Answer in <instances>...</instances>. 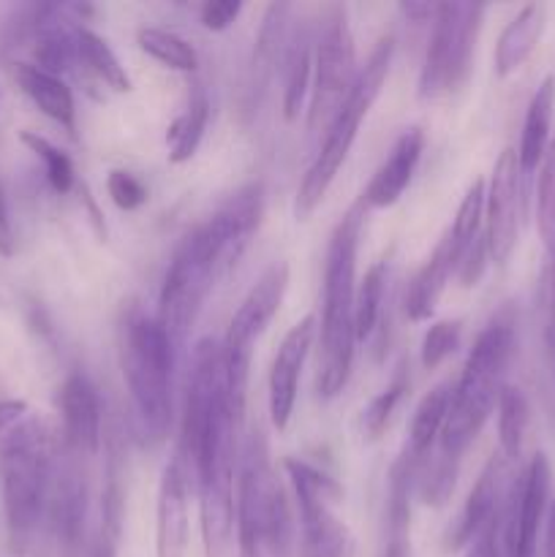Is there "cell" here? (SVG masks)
Masks as SVG:
<instances>
[{"label":"cell","instance_id":"cell-1","mask_svg":"<svg viewBox=\"0 0 555 557\" xmlns=\"http://www.w3.org/2000/svg\"><path fill=\"white\" fill-rule=\"evenodd\" d=\"M58 460L54 435L41 419H25L0 441V498L14 557L52 555Z\"/></svg>","mask_w":555,"mask_h":557},{"label":"cell","instance_id":"cell-2","mask_svg":"<svg viewBox=\"0 0 555 557\" xmlns=\"http://www.w3.org/2000/svg\"><path fill=\"white\" fill-rule=\"evenodd\" d=\"M362 212L351 210L335 226L324 261V319H321L319 395L337 397L354 362V297H357V248Z\"/></svg>","mask_w":555,"mask_h":557},{"label":"cell","instance_id":"cell-3","mask_svg":"<svg viewBox=\"0 0 555 557\" xmlns=\"http://www.w3.org/2000/svg\"><path fill=\"white\" fill-rule=\"evenodd\" d=\"M515 354V321L498 315L482 330L455 384L449 417L439 435V455L460 462L504 392V375Z\"/></svg>","mask_w":555,"mask_h":557},{"label":"cell","instance_id":"cell-4","mask_svg":"<svg viewBox=\"0 0 555 557\" xmlns=\"http://www.w3.org/2000/svg\"><path fill=\"white\" fill-rule=\"evenodd\" d=\"M237 539L239 557H286L292 553V511L272 471L270 446L261 430L248 435L239 457Z\"/></svg>","mask_w":555,"mask_h":557},{"label":"cell","instance_id":"cell-5","mask_svg":"<svg viewBox=\"0 0 555 557\" xmlns=\"http://www.w3.org/2000/svg\"><path fill=\"white\" fill-rule=\"evenodd\" d=\"M392 52H395V38L386 36L375 44V49L370 52L365 69H359L357 82L351 87V96L346 98L343 109L337 112V117L332 120V125L324 134V145H321L319 156L310 163L308 174H305L303 185L297 190V201H294V215L297 221L313 215L316 207L324 201L326 190L335 183L337 172L346 163L348 152H351L354 139L359 134V125L368 117L370 107L379 98L381 87H384L386 74H390Z\"/></svg>","mask_w":555,"mask_h":557},{"label":"cell","instance_id":"cell-6","mask_svg":"<svg viewBox=\"0 0 555 557\" xmlns=\"http://www.w3.org/2000/svg\"><path fill=\"white\" fill-rule=\"evenodd\" d=\"M174 346L158 319L136 315L125 330L123 375L141 433L161 444L172 428Z\"/></svg>","mask_w":555,"mask_h":557},{"label":"cell","instance_id":"cell-7","mask_svg":"<svg viewBox=\"0 0 555 557\" xmlns=\"http://www.w3.org/2000/svg\"><path fill=\"white\" fill-rule=\"evenodd\" d=\"M215 281H221L218 253L210 232L201 223L174 250L172 264H169L166 277H163L161 297H158V324L163 326L166 337L172 341L174 351L183 348L185 337L194 330L196 315H199L201 305H205Z\"/></svg>","mask_w":555,"mask_h":557},{"label":"cell","instance_id":"cell-8","mask_svg":"<svg viewBox=\"0 0 555 557\" xmlns=\"http://www.w3.org/2000/svg\"><path fill=\"white\" fill-rule=\"evenodd\" d=\"M288 288V264L278 261L264 275L256 281L248 297L237 308V313L229 321V332L223 337V381H226V395L232 403L234 417L243 422L245 400H248V375L254 346L261 332L270 326L275 313L281 310L283 294Z\"/></svg>","mask_w":555,"mask_h":557},{"label":"cell","instance_id":"cell-9","mask_svg":"<svg viewBox=\"0 0 555 557\" xmlns=\"http://www.w3.org/2000/svg\"><path fill=\"white\" fill-rule=\"evenodd\" d=\"M484 9L473 3L435 5L433 36L419 74V98L435 101L466 85Z\"/></svg>","mask_w":555,"mask_h":557},{"label":"cell","instance_id":"cell-10","mask_svg":"<svg viewBox=\"0 0 555 557\" xmlns=\"http://www.w3.org/2000/svg\"><path fill=\"white\" fill-rule=\"evenodd\" d=\"M286 471L299 504V557H354L351 533L332 511L341 500V487L303 460H286Z\"/></svg>","mask_w":555,"mask_h":557},{"label":"cell","instance_id":"cell-11","mask_svg":"<svg viewBox=\"0 0 555 557\" xmlns=\"http://www.w3.org/2000/svg\"><path fill=\"white\" fill-rule=\"evenodd\" d=\"M316 74H313V96L308 109V128L313 134L324 131L337 117L346 98L351 96V87L357 82V49H354L351 27L346 16L337 14L330 25L316 38Z\"/></svg>","mask_w":555,"mask_h":557},{"label":"cell","instance_id":"cell-12","mask_svg":"<svg viewBox=\"0 0 555 557\" xmlns=\"http://www.w3.org/2000/svg\"><path fill=\"white\" fill-rule=\"evenodd\" d=\"M550 509V462L533 455L509 484L498 511V557H536L539 528Z\"/></svg>","mask_w":555,"mask_h":557},{"label":"cell","instance_id":"cell-13","mask_svg":"<svg viewBox=\"0 0 555 557\" xmlns=\"http://www.w3.org/2000/svg\"><path fill=\"white\" fill-rule=\"evenodd\" d=\"M522 218V172L517 150L506 147L493 166L488 188H484V234H488L490 259L506 264L515 253L520 237Z\"/></svg>","mask_w":555,"mask_h":557},{"label":"cell","instance_id":"cell-14","mask_svg":"<svg viewBox=\"0 0 555 557\" xmlns=\"http://www.w3.org/2000/svg\"><path fill=\"white\" fill-rule=\"evenodd\" d=\"M319 326H316V315H305L303 321L288 330L283 337L281 348H278L275 359H272L270 370V419L275 430H286L288 419L294 413V403H297L299 375H303L305 359H308L310 348H313Z\"/></svg>","mask_w":555,"mask_h":557},{"label":"cell","instance_id":"cell-15","mask_svg":"<svg viewBox=\"0 0 555 557\" xmlns=\"http://www.w3.org/2000/svg\"><path fill=\"white\" fill-rule=\"evenodd\" d=\"M261 215H264V194H261V185H248V188L237 190L205 223L212 234V243H215L221 275H226L243 259L245 248L250 245L254 234L259 232Z\"/></svg>","mask_w":555,"mask_h":557},{"label":"cell","instance_id":"cell-16","mask_svg":"<svg viewBox=\"0 0 555 557\" xmlns=\"http://www.w3.org/2000/svg\"><path fill=\"white\" fill-rule=\"evenodd\" d=\"M60 413H63V449L82 460H90L101 446V403L87 375L74 373L63 381Z\"/></svg>","mask_w":555,"mask_h":557},{"label":"cell","instance_id":"cell-17","mask_svg":"<svg viewBox=\"0 0 555 557\" xmlns=\"http://www.w3.org/2000/svg\"><path fill=\"white\" fill-rule=\"evenodd\" d=\"M506 466H509V460L501 451L490 457L484 471L479 473L477 484H473L471 495H468L466 506L446 533V549L457 553V549L468 547L488 528V522L498 515L506 490H509L506 487Z\"/></svg>","mask_w":555,"mask_h":557},{"label":"cell","instance_id":"cell-18","mask_svg":"<svg viewBox=\"0 0 555 557\" xmlns=\"http://www.w3.org/2000/svg\"><path fill=\"white\" fill-rule=\"evenodd\" d=\"M188 553V473L174 457L166 462L158 487L156 557H185Z\"/></svg>","mask_w":555,"mask_h":557},{"label":"cell","instance_id":"cell-19","mask_svg":"<svg viewBox=\"0 0 555 557\" xmlns=\"http://www.w3.org/2000/svg\"><path fill=\"white\" fill-rule=\"evenodd\" d=\"M417 455L403 451L390 471L384 511V549L381 557H411V498Z\"/></svg>","mask_w":555,"mask_h":557},{"label":"cell","instance_id":"cell-20","mask_svg":"<svg viewBox=\"0 0 555 557\" xmlns=\"http://www.w3.org/2000/svg\"><path fill=\"white\" fill-rule=\"evenodd\" d=\"M424 147V134L419 128H408L406 134H400V139L392 147L390 158L379 166V172L373 174L370 185L362 194V205L375 207V210H384L392 207L403 196V190L411 183L414 172H417V163L422 158Z\"/></svg>","mask_w":555,"mask_h":557},{"label":"cell","instance_id":"cell-21","mask_svg":"<svg viewBox=\"0 0 555 557\" xmlns=\"http://www.w3.org/2000/svg\"><path fill=\"white\" fill-rule=\"evenodd\" d=\"M457 267H460V253L455 250V243H452L449 232H446L444 239L435 245L433 256L424 261V267L417 272L411 286H408V294H406L408 319L424 321L433 315L446 283H449L452 275H457Z\"/></svg>","mask_w":555,"mask_h":557},{"label":"cell","instance_id":"cell-22","mask_svg":"<svg viewBox=\"0 0 555 557\" xmlns=\"http://www.w3.org/2000/svg\"><path fill=\"white\" fill-rule=\"evenodd\" d=\"M544 25H547V9L542 3H531L520 9V14L504 27L498 44H495V74L501 79L515 74L531 58L539 38H542Z\"/></svg>","mask_w":555,"mask_h":557},{"label":"cell","instance_id":"cell-23","mask_svg":"<svg viewBox=\"0 0 555 557\" xmlns=\"http://www.w3.org/2000/svg\"><path fill=\"white\" fill-rule=\"evenodd\" d=\"M16 85L22 87L27 98L47 114L49 120H54L58 125H63L71 136L76 134V107L74 96H71L69 85H65L60 76L47 74V71L36 69L33 63H20L14 71Z\"/></svg>","mask_w":555,"mask_h":557},{"label":"cell","instance_id":"cell-24","mask_svg":"<svg viewBox=\"0 0 555 557\" xmlns=\"http://www.w3.org/2000/svg\"><path fill=\"white\" fill-rule=\"evenodd\" d=\"M555 114V76H544L542 85L531 96L528 103L526 123H522L520 150H517V161H520V172L531 174L536 172L539 163L544 161V152L550 147V128H553Z\"/></svg>","mask_w":555,"mask_h":557},{"label":"cell","instance_id":"cell-25","mask_svg":"<svg viewBox=\"0 0 555 557\" xmlns=\"http://www.w3.org/2000/svg\"><path fill=\"white\" fill-rule=\"evenodd\" d=\"M452 395H455V384H452V381H444V384L433 386V389L422 397V403H419L417 413H414L411 419V428H408L406 449L411 451V455L424 457L435 444H439V435L441 430H444L446 417H449Z\"/></svg>","mask_w":555,"mask_h":557},{"label":"cell","instance_id":"cell-26","mask_svg":"<svg viewBox=\"0 0 555 557\" xmlns=\"http://www.w3.org/2000/svg\"><path fill=\"white\" fill-rule=\"evenodd\" d=\"M207 120H210V98H207L205 87H196L188 98V107L169 125V161L185 163L196 156L201 139H205Z\"/></svg>","mask_w":555,"mask_h":557},{"label":"cell","instance_id":"cell-27","mask_svg":"<svg viewBox=\"0 0 555 557\" xmlns=\"http://www.w3.org/2000/svg\"><path fill=\"white\" fill-rule=\"evenodd\" d=\"M76 63H79L87 74L96 76L101 85H107L109 90L114 92L131 90V79L128 74H125L123 65H120L114 49L109 47L107 38L87 30V27H76Z\"/></svg>","mask_w":555,"mask_h":557},{"label":"cell","instance_id":"cell-28","mask_svg":"<svg viewBox=\"0 0 555 557\" xmlns=\"http://www.w3.org/2000/svg\"><path fill=\"white\" fill-rule=\"evenodd\" d=\"M313 36L310 30H299L286 54V92H283V114L286 120H297L305 96L310 87V69H313Z\"/></svg>","mask_w":555,"mask_h":557},{"label":"cell","instance_id":"cell-29","mask_svg":"<svg viewBox=\"0 0 555 557\" xmlns=\"http://www.w3.org/2000/svg\"><path fill=\"white\" fill-rule=\"evenodd\" d=\"M498 444L501 455L509 462H515L522 451V441H526L528 422H531V408H528L526 395L517 386H504L498 397Z\"/></svg>","mask_w":555,"mask_h":557},{"label":"cell","instance_id":"cell-30","mask_svg":"<svg viewBox=\"0 0 555 557\" xmlns=\"http://www.w3.org/2000/svg\"><path fill=\"white\" fill-rule=\"evenodd\" d=\"M384 288H386V261H375L368 272H365L362 283L354 297V332L357 341L373 335L375 324L381 315V302H384Z\"/></svg>","mask_w":555,"mask_h":557},{"label":"cell","instance_id":"cell-31","mask_svg":"<svg viewBox=\"0 0 555 557\" xmlns=\"http://www.w3.org/2000/svg\"><path fill=\"white\" fill-rule=\"evenodd\" d=\"M139 47L145 49L150 58L166 65L172 71H194L199 65V54L196 49L185 41L183 36L172 30H161V27H145L139 30Z\"/></svg>","mask_w":555,"mask_h":557},{"label":"cell","instance_id":"cell-32","mask_svg":"<svg viewBox=\"0 0 555 557\" xmlns=\"http://www.w3.org/2000/svg\"><path fill=\"white\" fill-rule=\"evenodd\" d=\"M536 226L542 237L547 261H555V139L544 152L542 172L536 185Z\"/></svg>","mask_w":555,"mask_h":557},{"label":"cell","instance_id":"cell-33","mask_svg":"<svg viewBox=\"0 0 555 557\" xmlns=\"http://www.w3.org/2000/svg\"><path fill=\"white\" fill-rule=\"evenodd\" d=\"M20 139L25 141V145L30 147L33 152H36L38 161L44 163V174H47V183L52 185L58 194H69V190L74 188V183H76V172H74V163H71V158L65 156V152H60L58 147H54L49 139L33 134V131H22Z\"/></svg>","mask_w":555,"mask_h":557},{"label":"cell","instance_id":"cell-34","mask_svg":"<svg viewBox=\"0 0 555 557\" xmlns=\"http://www.w3.org/2000/svg\"><path fill=\"white\" fill-rule=\"evenodd\" d=\"M406 389H408L406 373H397L395 381H392L384 392H379V395L370 400V406L365 408V413H362V430L368 438L375 441L381 433H384L386 424H390L392 413H395L397 403H400L403 392Z\"/></svg>","mask_w":555,"mask_h":557},{"label":"cell","instance_id":"cell-35","mask_svg":"<svg viewBox=\"0 0 555 557\" xmlns=\"http://www.w3.org/2000/svg\"><path fill=\"white\" fill-rule=\"evenodd\" d=\"M460 321H435L422 341V368L435 370L460 346Z\"/></svg>","mask_w":555,"mask_h":557},{"label":"cell","instance_id":"cell-36","mask_svg":"<svg viewBox=\"0 0 555 557\" xmlns=\"http://www.w3.org/2000/svg\"><path fill=\"white\" fill-rule=\"evenodd\" d=\"M107 190L120 210H139L147 201V188L131 172H112L107 180Z\"/></svg>","mask_w":555,"mask_h":557},{"label":"cell","instance_id":"cell-37","mask_svg":"<svg viewBox=\"0 0 555 557\" xmlns=\"http://www.w3.org/2000/svg\"><path fill=\"white\" fill-rule=\"evenodd\" d=\"M544 359H547L550 379L555 386V261L547 264V277H544Z\"/></svg>","mask_w":555,"mask_h":557},{"label":"cell","instance_id":"cell-38","mask_svg":"<svg viewBox=\"0 0 555 557\" xmlns=\"http://www.w3.org/2000/svg\"><path fill=\"white\" fill-rule=\"evenodd\" d=\"M488 256H490L488 234L482 232L477 239H473L471 248L462 253L460 267H457V281H460L466 288L477 286L479 277L484 275V267H488Z\"/></svg>","mask_w":555,"mask_h":557},{"label":"cell","instance_id":"cell-39","mask_svg":"<svg viewBox=\"0 0 555 557\" xmlns=\"http://www.w3.org/2000/svg\"><path fill=\"white\" fill-rule=\"evenodd\" d=\"M243 11V3H234V0H212V3L201 5V25L207 30H226L234 20Z\"/></svg>","mask_w":555,"mask_h":557},{"label":"cell","instance_id":"cell-40","mask_svg":"<svg viewBox=\"0 0 555 557\" xmlns=\"http://www.w3.org/2000/svg\"><path fill=\"white\" fill-rule=\"evenodd\" d=\"M468 547L471 549L466 557H498V515L488 522V528Z\"/></svg>","mask_w":555,"mask_h":557},{"label":"cell","instance_id":"cell-41","mask_svg":"<svg viewBox=\"0 0 555 557\" xmlns=\"http://www.w3.org/2000/svg\"><path fill=\"white\" fill-rule=\"evenodd\" d=\"M16 239H14V223H11L9 199H5L3 183H0V256H14Z\"/></svg>","mask_w":555,"mask_h":557},{"label":"cell","instance_id":"cell-42","mask_svg":"<svg viewBox=\"0 0 555 557\" xmlns=\"http://www.w3.org/2000/svg\"><path fill=\"white\" fill-rule=\"evenodd\" d=\"M25 417H27V403L0 400V441H3L16 424L25 422Z\"/></svg>","mask_w":555,"mask_h":557},{"label":"cell","instance_id":"cell-43","mask_svg":"<svg viewBox=\"0 0 555 557\" xmlns=\"http://www.w3.org/2000/svg\"><path fill=\"white\" fill-rule=\"evenodd\" d=\"M544 522H547V531H544V557H555V500L550 504Z\"/></svg>","mask_w":555,"mask_h":557},{"label":"cell","instance_id":"cell-44","mask_svg":"<svg viewBox=\"0 0 555 557\" xmlns=\"http://www.w3.org/2000/svg\"><path fill=\"white\" fill-rule=\"evenodd\" d=\"M400 11L417 22L428 20V16H435V5L430 3H400Z\"/></svg>","mask_w":555,"mask_h":557}]
</instances>
